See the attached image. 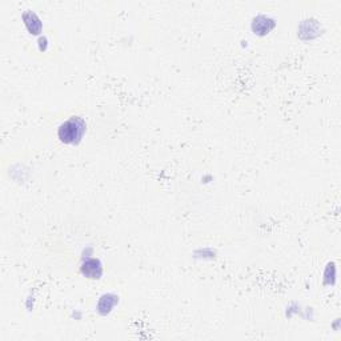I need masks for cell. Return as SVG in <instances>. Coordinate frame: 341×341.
Wrapping results in <instances>:
<instances>
[{"label": "cell", "instance_id": "6da1fadb", "mask_svg": "<svg viewBox=\"0 0 341 341\" xmlns=\"http://www.w3.org/2000/svg\"><path fill=\"white\" fill-rule=\"evenodd\" d=\"M86 122L82 118L73 116L59 127V139L65 144H78L86 133Z\"/></svg>", "mask_w": 341, "mask_h": 341}, {"label": "cell", "instance_id": "7a4b0ae2", "mask_svg": "<svg viewBox=\"0 0 341 341\" xmlns=\"http://www.w3.org/2000/svg\"><path fill=\"white\" fill-rule=\"evenodd\" d=\"M82 272L84 276L90 277V279H99L101 276V273H103V268H101V264L99 262V260L91 259L83 264Z\"/></svg>", "mask_w": 341, "mask_h": 341}, {"label": "cell", "instance_id": "3957f363", "mask_svg": "<svg viewBox=\"0 0 341 341\" xmlns=\"http://www.w3.org/2000/svg\"><path fill=\"white\" fill-rule=\"evenodd\" d=\"M24 23L27 25V28L31 31L32 33H39L40 29H42V22L40 19L36 16L33 12H25L24 14Z\"/></svg>", "mask_w": 341, "mask_h": 341}]
</instances>
